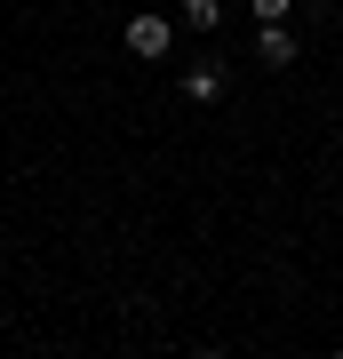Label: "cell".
<instances>
[{
  "label": "cell",
  "instance_id": "cell-1",
  "mask_svg": "<svg viewBox=\"0 0 343 359\" xmlns=\"http://www.w3.org/2000/svg\"><path fill=\"white\" fill-rule=\"evenodd\" d=\"M128 56H144V65H160L168 48H176V16H128Z\"/></svg>",
  "mask_w": 343,
  "mask_h": 359
},
{
  "label": "cell",
  "instance_id": "cell-2",
  "mask_svg": "<svg viewBox=\"0 0 343 359\" xmlns=\"http://www.w3.org/2000/svg\"><path fill=\"white\" fill-rule=\"evenodd\" d=\"M295 56H304V48H295V32H288V25H255V65H271V72H288Z\"/></svg>",
  "mask_w": 343,
  "mask_h": 359
},
{
  "label": "cell",
  "instance_id": "cell-3",
  "mask_svg": "<svg viewBox=\"0 0 343 359\" xmlns=\"http://www.w3.org/2000/svg\"><path fill=\"white\" fill-rule=\"evenodd\" d=\"M231 96V72L224 65H191L184 72V104H224Z\"/></svg>",
  "mask_w": 343,
  "mask_h": 359
},
{
  "label": "cell",
  "instance_id": "cell-4",
  "mask_svg": "<svg viewBox=\"0 0 343 359\" xmlns=\"http://www.w3.org/2000/svg\"><path fill=\"white\" fill-rule=\"evenodd\" d=\"M176 25H184V32H224V0H184Z\"/></svg>",
  "mask_w": 343,
  "mask_h": 359
},
{
  "label": "cell",
  "instance_id": "cell-5",
  "mask_svg": "<svg viewBox=\"0 0 343 359\" xmlns=\"http://www.w3.org/2000/svg\"><path fill=\"white\" fill-rule=\"evenodd\" d=\"M248 8H255V25H288V8H295V0H248Z\"/></svg>",
  "mask_w": 343,
  "mask_h": 359
}]
</instances>
